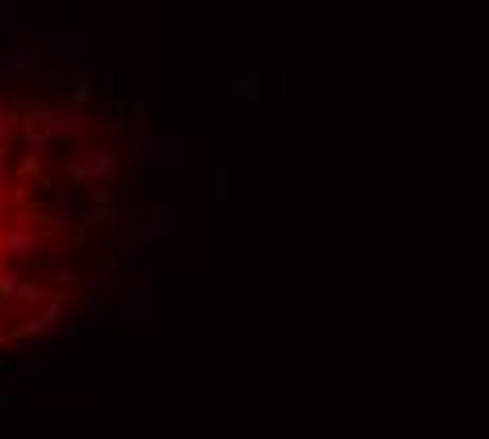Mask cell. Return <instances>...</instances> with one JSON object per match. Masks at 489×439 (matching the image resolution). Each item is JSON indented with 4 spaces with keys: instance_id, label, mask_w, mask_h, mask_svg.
<instances>
[{
    "instance_id": "6da1fadb",
    "label": "cell",
    "mask_w": 489,
    "mask_h": 439,
    "mask_svg": "<svg viewBox=\"0 0 489 439\" xmlns=\"http://www.w3.org/2000/svg\"><path fill=\"white\" fill-rule=\"evenodd\" d=\"M47 216L43 198L25 178V169L0 123V338L21 321V300L39 287L34 266L43 258Z\"/></svg>"
}]
</instances>
